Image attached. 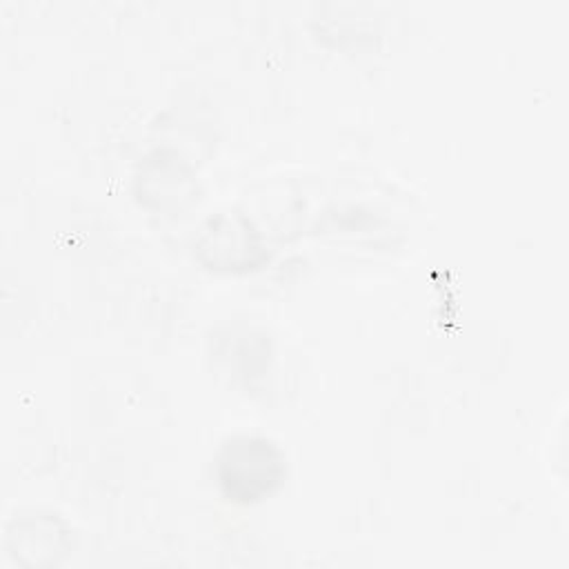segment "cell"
<instances>
[{
  "instance_id": "1",
  "label": "cell",
  "mask_w": 569,
  "mask_h": 569,
  "mask_svg": "<svg viewBox=\"0 0 569 569\" xmlns=\"http://www.w3.org/2000/svg\"><path fill=\"white\" fill-rule=\"evenodd\" d=\"M280 460L276 449L260 438L231 440L220 458V482L229 496L238 500H253L269 491L280 476Z\"/></svg>"
}]
</instances>
